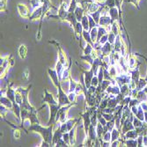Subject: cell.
Returning a JSON list of instances; mask_svg holds the SVG:
<instances>
[{"label":"cell","mask_w":147,"mask_h":147,"mask_svg":"<svg viewBox=\"0 0 147 147\" xmlns=\"http://www.w3.org/2000/svg\"><path fill=\"white\" fill-rule=\"evenodd\" d=\"M54 126L55 124H52L49 126H42L41 123H34L30 124L28 129H26V131H32L38 133L41 135L43 140L49 142L52 145V139H53V134H54Z\"/></svg>","instance_id":"obj_1"},{"label":"cell","mask_w":147,"mask_h":147,"mask_svg":"<svg viewBox=\"0 0 147 147\" xmlns=\"http://www.w3.org/2000/svg\"><path fill=\"white\" fill-rule=\"evenodd\" d=\"M57 89V99L58 100V105L61 108V107H63V106H67L69 104H71V102L70 101L69 98H68V94L66 93L63 89L62 88V86L61 84L56 87Z\"/></svg>","instance_id":"obj_2"},{"label":"cell","mask_w":147,"mask_h":147,"mask_svg":"<svg viewBox=\"0 0 147 147\" xmlns=\"http://www.w3.org/2000/svg\"><path fill=\"white\" fill-rule=\"evenodd\" d=\"M49 43L50 44H53V45H55L56 48L57 49V51H58V61H60L64 66H68V58L67 57H66V54H65V52L64 50L62 49L61 45L59 44V42H56V41H49Z\"/></svg>","instance_id":"obj_3"},{"label":"cell","mask_w":147,"mask_h":147,"mask_svg":"<svg viewBox=\"0 0 147 147\" xmlns=\"http://www.w3.org/2000/svg\"><path fill=\"white\" fill-rule=\"evenodd\" d=\"M49 109H50V112H49V119L47 123V126H49V125H52V124H56V117H57V115L59 111V109L60 107L59 105H54V104H50L49 105Z\"/></svg>","instance_id":"obj_4"},{"label":"cell","mask_w":147,"mask_h":147,"mask_svg":"<svg viewBox=\"0 0 147 147\" xmlns=\"http://www.w3.org/2000/svg\"><path fill=\"white\" fill-rule=\"evenodd\" d=\"M91 113L86 109L84 113H81L80 114V117H81V119L83 120V123H84V129H85V134L86 136L87 135L88 133V129H89V127L90 125L92 124L91 123Z\"/></svg>","instance_id":"obj_5"},{"label":"cell","mask_w":147,"mask_h":147,"mask_svg":"<svg viewBox=\"0 0 147 147\" xmlns=\"http://www.w3.org/2000/svg\"><path fill=\"white\" fill-rule=\"evenodd\" d=\"M43 12H42V5L39 6L37 8H34L33 11L31 12V14L29 16V20L30 21H37V20H43Z\"/></svg>","instance_id":"obj_6"},{"label":"cell","mask_w":147,"mask_h":147,"mask_svg":"<svg viewBox=\"0 0 147 147\" xmlns=\"http://www.w3.org/2000/svg\"><path fill=\"white\" fill-rule=\"evenodd\" d=\"M17 11L20 16L23 19H29L30 16V11L28 6L25 4H18L17 5Z\"/></svg>","instance_id":"obj_7"},{"label":"cell","mask_w":147,"mask_h":147,"mask_svg":"<svg viewBox=\"0 0 147 147\" xmlns=\"http://www.w3.org/2000/svg\"><path fill=\"white\" fill-rule=\"evenodd\" d=\"M82 74L84 76V83L86 88H89L92 86V79L94 76V72H93V70L91 68L90 70L87 71H84L82 70Z\"/></svg>","instance_id":"obj_8"},{"label":"cell","mask_w":147,"mask_h":147,"mask_svg":"<svg viewBox=\"0 0 147 147\" xmlns=\"http://www.w3.org/2000/svg\"><path fill=\"white\" fill-rule=\"evenodd\" d=\"M116 83L119 85V86H121L125 84H129L131 81V76L130 73H122L118 75L115 78Z\"/></svg>","instance_id":"obj_9"},{"label":"cell","mask_w":147,"mask_h":147,"mask_svg":"<svg viewBox=\"0 0 147 147\" xmlns=\"http://www.w3.org/2000/svg\"><path fill=\"white\" fill-rule=\"evenodd\" d=\"M42 102V103H46L47 105H50V104L57 105L58 104L57 99H56L55 96L53 95L52 93L49 92L47 89H44V97H43Z\"/></svg>","instance_id":"obj_10"},{"label":"cell","mask_w":147,"mask_h":147,"mask_svg":"<svg viewBox=\"0 0 147 147\" xmlns=\"http://www.w3.org/2000/svg\"><path fill=\"white\" fill-rule=\"evenodd\" d=\"M113 22H114V20L111 19V17L109 14H103L100 16V19L99 21V26H104V28H110V26L112 25Z\"/></svg>","instance_id":"obj_11"},{"label":"cell","mask_w":147,"mask_h":147,"mask_svg":"<svg viewBox=\"0 0 147 147\" xmlns=\"http://www.w3.org/2000/svg\"><path fill=\"white\" fill-rule=\"evenodd\" d=\"M135 129L134 124H133L132 121H130L129 118L128 120H126L125 123H124L122 125V127H121V133H122L121 138H122V139L123 138V136H124V134H125L126 132H128V131H129V130H131V129Z\"/></svg>","instance_id":"obj_12"},{"label":"cell","mask_w":147,"mask_h":147,"mask_svg":"<svg viewBox=\"0 0 147 147\" xmlns=\"http://www.w3.org/2000/svg\"><path fill=\"white\" fill-rule=\"evenodd\" d=\"M41 110V109H34L30 111L29 113V115H28V120L29 121V123L30 124H34V123H40V121H39V118H38V112Z\"/></svg>","instance_id":"obj_13"},{"label":"cell","mask_w":147,"mask_h":147,"mask_svg":"<svg viewBox=\"0 0 147 147\" xmlns=\"http://www.w3.org/2000/svg\"><path fill=\"white\" fill-rule=\"evenodd\" d=\"M41 4H42V7L43 18H45L46 15L49 13V11L51 10V8H55V7L52 5L51 0H41Z\"/></svg>","instance_id":"obj_14"},{"label":"cell","mask_w":147,"mask_h":147,"mask_svg":"<svg viewBox=\"0 0 147 147\" xmlns=\"http://www.w3.org/2000/svg\"><path fill=\"white\" fill-rule=\"evenodd\" d=\"M102 4L100 5V3H98V2H95V1H92L91 2L88 6L86 7V12L88 13V14H92V13L97 11L100 7H101Z\"/></svg>","instance_id":"obj_15"},{"label":"cell","mask_w":147,"mask_h":147,"mask_svg":"<svg viewBox=\"0 0 147 147\" xmlns=\"http://www.w3.org/2000/svg\"><path fill=\"white\" fill-rule=\"evenodd\" d=\"M128 64L129 70H133L139 64L138 59L136 58V54H129L128 56Z\"/></svg>","instance_id":"obj_16"},{"label":"cell","mask_w":147,"mask_h":147,"mask_svg":"<svg viewBox=\"0 0 147 147\" xmlns=\"http://www.w3.org/2000/svg\"><path fill=\"white\" fill-rule=\"evenodd\" d=\"M86 138H90L93 142H95L98 139V135H97V131H96V127L95 126H93L92 124L90 125L89 129H88V133L86 135ZM93 146H94V145H93Z\"/></svg>","instance_id":"obj_17"},{"label":"cell","mask_w":147,"mask_h":147,"mask_svg":"<svg viewBox=\"0 0 147 147\" xmlns=\"http://www.w3.org/2000/svg\"><path fill=\"white\" fill-rule=\"evenodd\" d=\"M106 92L109 93V95H114V96H116L118 95L120 92H121V88H120L119 85L118 84H115V85H110L108 89L106 90Z\"/></svg>","instance_id":"obj_18"},{"label":"cell","mask_w":147,"mask_h":147,"mask_svg":"<svg viewBox=\"0 0 147 147\" xmlns=\"http://www.w3.org/2000/svg\"><path fill=\"white\" fill-rule=\"evenodd\" d=\"M71 59H70V63L68 66H66L62 77H61V82L62 81H69L70 78H71Z\"/></svg>","instance_id":"obj_19"},{"label":"cell","mask_w":147,"mask_h":147,"mask_svg":"<svg viewBox=\"0 0 147 147\" xmlns=\"http://www.w3.org/2000/svg\"><path fill=\"white\" fill-rule=\"evenodd\" d=\"M121 31H122V28H121V24L118 20H115L112 25L110 26V32L114 33L116 36L121 34Z\"/></svg>","instance_id":"obj_20"},{"label":"cell","mask_w":147,"mask_h":147,"mask_svg":"<svg viewBox=\"0 0 147 147\" xmlns=\"http://www.w3.org/2000/svg\"><path fill=\"white\" fill-rule=\"evenodd\" d=\"M60 124V123H59ZM59 124H58V128L54 131V134H53V139H52V146H55L56 144L57 143V141L59 139H61L63 138V133L61 131L60 128H59Z\"/></svg>","instance_id":"obj_21"},{"label":"cell","mask_w":147,"mask_h":147,"mask_svg":"<svg viewBox=\"0 0 147 147\" xmlns=\"http://www.w3.org/2000/svg\"><path fill=\"white\" fill-rule=\"evenodd\" d=\"M0 102H1V105H4L5 107H6L7 109H9L11 111V109L13 108V103H12V101L6 95H1Z\"/></svg>","instance_id":"obj_22"},{"label":"cell","mask_w":147,"mask_h":147,"mask_svg":"<svg viewBox=\"0 0 147 147\" xmlns=\"http://www.w3.org/2000/svg\"><path fill=\"white\" fill-rule=\"evenodd\" d=\"M86 11H85V9L81 6V5H78L77 8H76V10H75V11H74V14H75V16H76V18H77V20H78V21H81V20L83 19V17H84V15L86 14Z\"/></svg>","instance_id":"obj_23"},{"label":"cell","mask_w":147,"mask_h":147,"mask_svg":"<svg viewBox=\"0 0 147 147\" xmlns=\"http://www.w3.org/2000/svg\"><path fill=\"white\" fill-rule=\"evenodd\" d=\"M139 136V134L138 133V131L136 130V129H131V130H129V131H128V132H126L125 134H124V136H123V140L124 139H137L138 138V137Z\"/></svg>","instance_id":"obj_24"},{"label":"cell","mask_w":147,"mask_h":147,"mask_svg":"<svg viewBox=\"0 0 147 147\" xmlns=\"http://www.w3.org/2000/svg\"><path fill=\"white\" fill-rule=\"evenodd\" d=\"M18 53H19V56L20 57L21 60H25L26 57V55H28V48L25 44H21L19 49H18Z\"/></svg>","instance_id":"obj_25"},{"label":"cell","mask_w":147,"mask_h":147,"mask_svg":"<svg viewBox=\"0 0 147 147\" xmlns=\"http://www.w3.org/2000/svg\"><path fill=\"white\" fill-rule=\"evenodd\" d=\"M77 126L76 125L73 129H71L69 131V135H70V142H71V146H74L76 144V135H77Z\"/></svg>","instance_id":"obj_26"},{"label":"cell","mask_w":147,"mask_h":147,"mask_svg":"<svg viewBox=\"0 0 147 147\" xmlns=\"http://www.w3.org/2000/svg\"><path fill=\"white\" fill-rule=\"evenodd\" d=\"M121 136H122V133H121V129H119L117 128H114L112 130H111V142L115 141V140H118L121 138Z\"/></svg>","instance_id":"obj_27"},{"label":"cell","mask_w":147,"mask_h":147,"mask_svg":"<svg viewBox=\"0 0 147 147\" xmlns=\"http://www.w3.org/2000/svg\"><path fill=\"white\" fill-rule=\"evenodd\" d=\"M98 26H95L94 28H92V29H90V34H91V38H92V41L93 43H95L97 42V37H98Z\"/></svg>","instance_id":"obj_28"},{"label":"cell","mask_w":147,"mask_h":147,"mask_svg":"<svg viewBox=\"0 0 147 147\" xmlns=\"http://www.w3.org/2000/svg\"><path fill=\"white\" fill-rule=\"evenodd\" d=\"M65 67H66V66H64L60 61H57V62L56 66H55V69H56V71H57V74H58V76H59V78H60V79H61L62 74H63V72Z\"/></svg>","instance_id":"obj_29"},{"label":"cell","mask_w":147,"mask_h":147,"mask_svg":"<svg viewBox=\"0 0 147 147\" xmlns=\"http://www.w3.org/2000/svg\"><path fill=\"white\" fill-rule=\"evenodd\" d=\"M81 24L83 26V28L84 30L86 31H90V26H89V19H88V15L87 13H86V14L84 15L83 19L81 20Z\"/></svg>","instance_id":"obj_30"},{"label":"cell","mask_w":147,"mask_h":147,"mask_svg":"<svg viewBox=\"0 0 147 147\" xmlns=\"http://www.w3.org/2000/svg\"><path fill=\"white\" fill-rule=\"evenodd\" d=\"M82 38L85 40L86 43H90V44H92V46H93V44H94V43L92 42V41L91 34H90V32H89V31L84 30L83 33H82Z\"/></svg>","instance_id":"obj_31"},{"label":"cell","mask_w":147,"mask_h":147,"mask_svg":"<svg viewBox=\"0 0 147 147\" xmlns=\"http://www.w3.org/2000/svg\"><path fill=\"white\" fill-rule=\"evenodd\" d=\"M93 51H94V48H93V46L90 43H86V47L83 48L84 55H92Z\"/></svg>","instance_id":"obj_32"},{"label":"cell","mask_w":147,"mask_h":147,"mask_svg":"<svg viewBox=\"0 0 147 147\" xmlns=\"http://www.w3.org/2000/svg\"><path fill=\"white\" fill-rule=\"evenodd\" d=\"M120 88H121V93H123V94L124 96H128L130 94V92H131V89L129 86V84H125V85H123L120 86Z\"/></svg>","instance_id":"obj_33"},{"label":"cell","mask_w":147,"mask_h":147,"mask_svg":"<svg viewBox=\"0 0 147 147\" xmlns=\"http://www.w3.org/2000/svg\"><path fill=\"white\" fill-rule=\"evenodd\" d=\"M147 86V81H146V79L144 78H140V79L138 80V83L137 85V88L138 91H141V90H144V87Z\"/></svg>","instance_id":"obj_34"},{"label":"cell","mask_w":147,"mask_h":147,"mask_svg":"<svg viewBox=\"0 0 147 147\" xmlns=\"http://www.w3.org/2000/svg\"><path fill=\"white\" fill-rule=\"evenodd\" d=\"M123 144L128 147H137L138 146V141L137 139H124Z\"/></svg>","instance_id":"obj_35"},{"label":"cell","mask_w":147,"mask_h":147,"mask_svg":"<svg viewBox=\"0 0 147 147\" xmlns=\"http://www.w3.org/2000/svg\"><path fill=\"white\" fill-rule=\"evenodd\" d=\"M109 96H110V95H109ZM109 98H105V99H103V100L100 101V105H99V107H98V111L101 112L102 110H104L105 109L108 108Z\"/></svg>","instance_id":"obj_36"},{"label":"cell","mask_w":147,"mask_h":147,"mask_svg":"<svg viewBox=\"0 0 147 147\" xmlns=\"http://www.w3.org/2000/svg\"><path fill=\"white\" fill-rule=\"evenodd\" d=\"M110 76L113 78H115L117 76H118V71H117V68H116V65H110L109 69H108Z\"/></svg>","instance_id":"obj_37"},{"label":"cell","mask_w":147,"mask_h":147,"mask_svg":"<svg viewBox=\"0 0 147 147\" xmlns=\"http://www.w3.org/2000/svg\"><path fill=\"white\" fill-rule=\"evenodd\" d=\"M79 5L78 4V2L76 0H70V3H69V7H68V11L69 12H74L76 8Z\"/></svg>","instance_id":"obj_38"},{"label":"cell","mask_w":147,"mask_h":147,"mask_svg":"<svg viewBox=\"0 0 147 147\" xmlns=\"http://www.w3.org/2000/svg\"><path fill=\"white\" fill-rule=\"evenodd\" d=\"M137 99H138L140 102H141V101L147 100V93H146L144 90L138 91V95H137Z\"/></svg>","instance_id":"obj_39"},{"label":"cell","mask_w":147,"mask_h":147,"mask_svg":"<svg viewBox=\"0 0 147 147\" xmlns=\"http://www.w3.org/2000/svg\"><path fill=\"white\" fill-rule=\"evenodd\" d=\"M135 116L138 118L139 120H141V121L144 122V111L140 107V105H138V112L135 114Z\"/></svg>","instance_id":"obj_40"},{"label":"cell","mask_w":147,"mask_h":147,"mask_svg":"<svg viewBox=\"0 0 147 147\" xmlns=\"http://www.w3.org/2000/svg\"><path fill=\"white\" fill-rule=\"evenodd\" d=\"M96 131H97L98 138H102V136L105 133V130H104V127L100 123H98V124L96 126Z\"/></svg>","instance_id":"obj_41"},{"label":"cell","mask_w":147,"mask_h":147,"mask_svg":"<svg viewBox=\"0 0 147 147\" xmlns=\"http://www.w3.org/2000/svg\"><path fill=\"white\" fill-rule=\"evenodd\" d=\"M80 59H82L84 61H86V63H88L90 65L92 64L93 61H94V58L92 57V55H83V56H80Z\"/></svg>","instance_id":"obj_42"},{"label":"cell","mask_w":147,"mask_h":147,"mask_svg":"<svg viewBox=\"0 0 147 147\" xmlns=\"http://www.w3.org/2000/svg\"><path fill=\"white\" fill-rule=\"evenodd\" d=\"M69 83H70V85H69V92H74V91H75V89H76V87H77V85H78V82H76L75 80L71 77V78H70V80H69Z\"/></svg>","instance_id":"obj_43"},{"label":"cell","mask_w":147,"mask_h":147,"mask_svg":"<svg viewBox=\"0 0 147 147\" xmlns=\"http://www.w3.org/2000/svg\"><path fill=\"white\" fill-rule=\"evenodd\" d=\"M115 6H116L117 9L119 10L121 19H123V9H122V5H123V3L124 2V0H115Z\"/></svg>","instance_id":"obj_44"},{"label":"cell","mask_w":147,"mask_h":147,"mask_svg":"<svg viewBox=\"0 0 147 147\" xmlns=\"http://www.w3.org/2000/svg\"><path fill=\"white\" fill-rule=\"evenodd\" d=\"M132 123H133V124H134V126H135V129L139 128V127H141L144 124V122L141 121V120H139L138 118H137L136 116H134V118H133Z\"/></svg>","instance_id":"obj_45"},{"label":"cell","mask_w":147,"mask_h":147,"mask_svg":"<svg viewBox=\"0 0 147 147\" xmlns=\"http://www.w3.org/2000/svg\"><path fill=\"white\" fill-rule=\"evenodd\" d=\"M100 112V111H99ZM101 115L104 116V118L107 120V121H113V120H115V115L114 114H110V113H104V112H100Z\"/></svg>","instance_id":"obj_46"},{"label":"cell","mask_w":147,"mask_h":147,"mask_svg":"<svg viewBox=\"0 0 147 147\" xmlns=\"http://www.w3.org/2000/svg\"><path fill=\"white\" fill-rule=\"evenodd\" d=\"M77 97L78 95L75 93V92H71L68 93V98L71 103H77Z\"/></svg>","instance_id":"obj_47"},{"label":"cell","mask_w":147,"mask_h":147,"mask_svg":"<svg viewBox=\"0 0 147 147\" xmlns=\"http://www.w3.org/2000/svg\"><path fill=\"white\" fill-rule=\"evenodd\" d=\"M9 111H11V110H10L9 109H7L6 107H5L4 105H1V106H0V113H1L2 118H5V117L6 116V114H7Z\"/></svg>","instance_id":"obj_48"},{"label":"cell","mask_w":147,"mask_h":147,"mask_svg":"<svg viewBox=\"0 0 147 147\" xmlns=\"http://www.w3.org/2000/svg\"><path fill=\"white\" fill-rule=\"evenodd\" d=\"M111 131H107L105 132L103 136H102V140L103 141H107V142H111Z\"/></svg>","instance_id":"obj_49"},{"label":"cell","mask_w":147,"mask_h":147,"mask_svg":"<svg viewBox=\"0 0 147 147\" xmlns=\"http://www.w3.org/2000/svg\"><path fill=\"white\" fill-rule=\"evenodd\" d=\"M141 0H124L125 3H129V4H132L138 10H139V3Z\"/></svg>","instance_id":"obj_50"},{"label":"cell","mask_w":147,"mask_h":147,"mask_svg":"<svg viewBox=\"0 0 147 147\" xmlns=\"http://www.w3.org/2000/svg\"><path fill=\"white\" fill-rule=\"evenodd\" d=\"M116 37H117V36H116L114 33L109 32V42L111 43L112 45H114V43H115V40H116Z\"/></svg>","instance_id":"obj_51"},{"label":"cell","mask_w":147,"mask_h":147,"mask_svg":"<svg viewBox=\"0 0 147 147\" xmlns=\"http://www.w3.org/2000/svg\"><path fill=\"white\" fill-rule=\"evenodd\" d=\"M139 104H140V101L137 98H131L129 103V108H132V107H134V106H138Z\"/></svg>","instance_id":"obj_52"},{"label":"cell","mask_w":147,"mask_h":147,"mask_svg":"<svg viewBox=\"0 0 147 147\" xmlns=\"http://www.w3.org/2000/svg\"><path fill=\"white\" fill-rule=\"evenodd\" d=\"M87 15H88V19H89V26H90V29H92V28H94L95 26H98V24L95 22V20H93V18L87 13Z\"/></svg>","instance_id":"obj_53"},{"label":"cell","mask_w":147,"mask_h":147,"mask_svg":"<svg viewBox=\"0 0 147 147\" xmlns=\"http://www.w3.org/2000/svg\"><path fill=\"white\" fill-rule=\"evenodd\" d=\"M55 146H57V147H68L69 145L65 143V141L63 139V138H61V139H59L58 141H57V143L56 144V145Z\"/></svg>","instance_id":"obj_54"},{"label":"cell","mask_w":147,"mask_h":147,"mask_svg":"<svg viewBox=\"0 0 147 147\" xmlns=\"http://www.w3.org/2000/svg\"><path fill=\"white\" fill-rule=\"evenodd\" d=\"M63 139L65 141V143L67 144L69 146H71V142H70V135H69V132H65V133H63Z\"/></svg>","instance_id":"obj_55"},{"label":"cell","mask_w":147,"mask_h":147,"mask_svg":"<svg viewBox=\"0 0 147 147\" xmlns=\"http://www.w3.org/2000/svg\"><path fill=\"white\" fill-rule=\"evenodd\" d=\"M6 5H7V0H0V10H1V11H6Z\"/></svg>","instance_id":"obj_56"},{"label":"cell","mask_w":147,"mask_h":147,"mask_svg":"<svg viewBox=\"0 0 147 147\" xmlns=\"http://www.w3.org/2000/svg\"><path fill=\"white\" fill-rule=\"evenodd\" d=\"M109 42V34H107L103 35V36L100 39V41H99L98 42H100V44L103 45V44H105L106 42Z\"/></svg>","instance_id":"obj_57"},{"label":"cell","mask_w":147,"mask_h":147,"mask_svg":"<svg viewBox=\"0 0 147 147\" xmlns=\"http://www.w3.org/2000/svg\"><path fill=\"white\" fill-rule=\"evenodd\" d=\"M100 85V81H99V78H98V76L97 75H94L92 79V86H98Z\"/></svg>","instance_id":"obj_58"},{"label":"cell","mask_w":147,"mask_h":147,"mask_svg":"<svg viewBox=\"0 0 147 147\" xmlns=\"http://www.w3.org/2000/svg\"><path fill=\"white\" fill-rule=\"evenodd\" d=\"M38 146H40V147H49V146H52V145H51V144H49V142H47V141H45V140L42 139V143L40 144Z\"/></svg>","instance_id":"obj_59"},{"label":"cell","mask_w":147,"mask_h":147,"mask_svg":"<svg viewBox=\"0 0 147 147\" xmlns=\"http://www.w3.org/2000/svg\"><path fill=\"white\" fill-rule=\"evenodd\" d=\"M9 63H10V66H11V68H12L13 66H14V64H15V60H14V57H13L11 55H10Z\"/></svg>","instance_id":"obj_60"},{"label":"cell","mask_w":147,"mask_h":147,"mask_svg":"<svg viewBox=\"0 0 147 147\" xmlns=\"http://www.w3.org/2000/svg\"><path fill=\"white\" fill-rule=\"evenodd\" d=\"M29 75H30V72H29V71L26 69V70H25V71L23 72V78H25V79H28V78H29Z\"/></svg>","instance_id":"obj_61"},{"label":"cell","mask_w":147,"mask_h":147,"mask_svg":"<svg viewBox=\"0 0 147 147\" xmlns=\"http://www.w3.org/2000/svg\"><path fill=\"white\" fill-rule=\"evenodd\" d=\"M111 144V142H107V141H103L102 142V147H108V146H110Z\"/></svg>","instance_id":"obj_62"},{"label":"cell","mask_w":147,"mask_h":147,"mask_svg":"<svg viewBox=\"0 0 147 147\" xmlns=\"http://www.w3.org/2000/svg\"><path fill=\"white\" fill-rule=\"evenodd\" d=\"M95 2H98V3H100V4H104L106 0H94Z\"/></svg>","instance_id":"obj_63"},{"label":"cell","mask_w":147,"mask_h":147,"mask_svg":"<svg viewBox=\"0 0 147 147\" xmlns=\"http://www.w3.org/2000/svg\"><path fill=\"white\" fill-rule=\"evenodd\" d=\"M138 56H140V57H144V59H145V62H146V63H147V58L145 57H144V56H142V55H139V54H138ZM146 78H147V71H146Z\"/></svg>","instance_id":"obj_64"}]
</instances>
